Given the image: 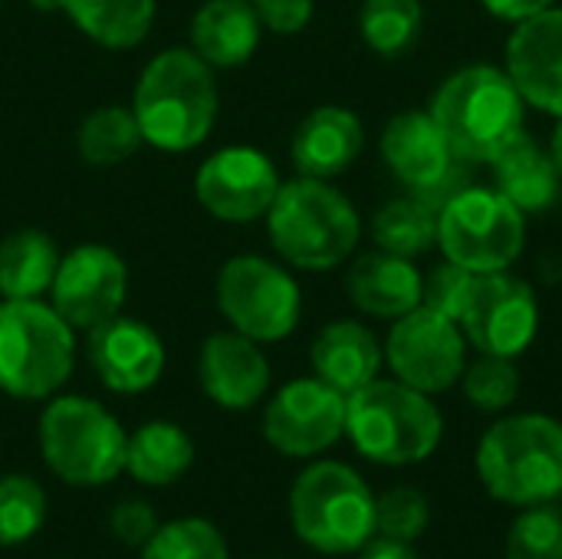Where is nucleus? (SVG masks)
<instances>
[{"instance_id": "nucleus-32", "label": "nucleus", "mask_w": 562, "mask_h": 559, "mask_svg": "<svg viewBox=\"0 0 562 559\" xmlns=\"http://www.w3.org/2000/svg\"><path fill=\"white\" fill-rule=\"evenodd\" d=\"M142 559H231L224 534L204 517H181L158 524L155 537L142 547Z\"/></svg>"}, {"instance_id": "nucleus-17", "label": "nucleus", "mask_w": 562, "mask_h": 559, "mask_svg": "<svg viewBox=\"0 0 562 559\" xmlns=\"http://www.w3.org/2000/svg\"><path fill=\"white\" fill-rule=\"evenodd\" d=\"M86 356L99 382L119 395L148 392L161 379L168 362L158 329L125 313L89 329Z\"/></svg>"}, {"instance_id": "nucleus-33", "label": "nucleus", "mask_w": 562, "mask_h": 559, "mask_svg": "<svg viewBox=\"0 0 562 559\" xmlns=\"http://www.w3.org/2000/svg\"><path fill=\"white\" fill-rule=\"evenodd\" d=\"M46 521V491L26 474L0 478V547H20Z\"/></svg>"}, {"instance_id": "nucleus-16", "label": "nucleus", "mask_w": 562, "mask_h": 559, "mask_svg": "<svg viewBox=\"0 0 562 559\" xmlns=\"http://www.w3.org/2000/svg\"><path fill=\"white\" fill-rule=\"evenodd\" d=\"M125 293V260L105 244H79L69 254H63L49 287V303L72 329L89 333L92 326L122 313Z\"/></svg>"}, {"instance_id": "nucleus-20", "label": "nucleus", "mask_w": 562, "mask_h": 559, "mask_svg": "<svg viewBox=\"0 0 562 559\" xmlns=\"http://www.w3.org/2000/svg\"><path fill=\"white\" fill-rule=\"evenodd\" d=\"M366 148V125L346 105H316L300 119L290 138V161L296 175L333 181L346 175Z\"/></svg>"}, {"instance_id": "nucleus-5", "label": "nucleus", "mask_w": 562, "mask_h": 559, "mask_svg": "<svg viewBox=\"0 0 562 559\" xmlns=\"http://www.w3.org/2000/svg\"><path fill=\"white\" fill-rule=\"evenodd\" d=\"M346 438L375 465L408 468L438 451L445 438V415L435 405V395L379 376L346 395Z\"/></svg>"}, {"instance_id": "nucleus-19", "label": "nucleus", "mask_w": 562, "mask_h": 559, "mask_svg": "<svg viewBox=\"0 0 562 559\" xmlns=\"http://www.w3.org/2000/svg\"><path fill=\"white\" fill-rule=\"evenodd\" d=\"M198 382L204 395L231 412L254 409L270 389V362L260 343L240 333H214L198 356Z\"/></svg>"}, {"instance_id": "nucleus-30", "label": "nucleus", "mask_w": 562, "mask_h": 559, "mask_svg": "<svg viewBox=\"0 0 562 559\" xmlns=\"http://www.w3.org/2000/svg\"><path fill=\"white\" fill-rule=\"evenodd\" d=\"M422 26H425L422 0H362L359 7V36L382 59H395L408 53L418 43Z\"/></svg>"}, {"instance_id": "nucleus-34", "label": "nucleus", "mask_w": 562, "mask_h": 559, "mask_svg": "<svg viewBox=\"0 0 562 559\" xmlns=\"http://www.w3.org/2000/svg\"><path fill=\"white\" fill-rule=\"evenodd\" d=\"M507 559H562V511L550 504L520 507L507 530Z\"/></svg>"}, {"instance_id": "nucleus-18", "label": "nucleus", "mask_w": 562, "mask_h": 559, "mask_svg": "<svg viewBox=\"0 0 562 559\" xmlns=\"http://www.w3.org/2000/svg\"><path fill=\"white\" fill-rule=\"evenodd\" d=\"M504 69L530 109L562 119V7L514 23L504 43Z\"/></svg>"}, {"instance_id": "nucleus-24", "label": "nucleus", "mask_w": 562, "mask_h": 559, "mask_svg": "<svg viewBox=\"0 0 562 559\" xmlns=\"http://www.w3.org/2000/svg\"><path fill=\"white\" fill-rule=\"evenodd\" d=\"M263 26L250 0H204L191 20V49L211 69H237L260 46Z\"/></svg>"}, {"instance_id": "nucleus-4", "label": "nucleus", "mask_w": 562, "mask_h": 559, "mask_svg": "<svg viewBox=\"0 0 562 559\" xmlns=\"http://www.w3.org/2000/svg\"><path fill=\"white\" fill-rule=\"evenodd\" d=\"M474 471L501 504L533 507L557 501L562 494V422L543 412L501 415L477 441Z\"/></svg>"}, {"instance_id": "nucleus-2", "label": "nucleus", "mask_w": 562, "mask_h": 559, "mask_svg": "<svg viewBox=\"0 0 562 559\" xmlns=\"http://www.w3.org/2000/svg\"><path fill=\"white\" fill-rule=\"evenodd\" d=\"M263 221L277 257L306 273H326L349 264L362 241L359 208L323 178L296 175L293 181H283Z\"/></svg>"}, {"instance_id": "nucleus-7", "label": "nucleus", "mask_w": 562, "mask_h": 559, "mask_svg": "<svg viewBox=\"0 0 562 559\" xmlns=\"http://www.w3.org/2000/svg\"><path fill=\"white\" fill-rule=\"evenodd\" d=\"M76 366V329L46 300H0V392L56 395Z\"/></svg>"}, {"instance_id": "nucleus-23", "label": "nucleus", "mask_w": 562, "mask_h": 559, "mask_svg": "<svg viewBox=\"0 0 562 559\" xmlns=\"http://www.w3.org/2000/svg\"><path fill=\"white\" fill-rule=\"evenodd\" d=\"M494 188L514 201L527 217L550 211L562 194V178L547 152L530 132H520L510 145H504L491 161Z\"/></svg>"}, {"instance_id": "nucleus-35", "label": "nucleus", "mask_w": 562, "mask_h": 559, "mask_svg": "<svg viewBox=\"0 0 562 559\" xmlns=\"http://www.w3.org/2000/svg\"><path fill=\"white\" fill-rule=\"evenodd\" d=\"M431 524V504L418 488L398 484L375 497V537L415 544Z\"/></svg>"}, {"instance_id": "nucleus-41", "label": "nucleus", "mask_w": 562, "mask_h": 559, "mask_svg": "<svg viewBox=\"0 0 562 559\" xmlns=\"http://www.w3.org/2000/svg\"><path fill=\"white\" fill-rule=\"evenodd\" d=\"M547 152H550V158H553V165H557L562 178V119H557V128H553V135L547 142Z\"/></svg>"}, {"instance_id": "nucleus-14", "label": "nucleus", "mask_w": 562, "mask_h": 559, "mask_svg": "<svg viewBox=\"0 0 562 559\" xmlns=\"http://www.w3.org/2000/svg\"><path fill=\"white\" fill-rule=\"evenodd\" d=\"M280 185L283 178L267 152L254 145H227L201 161L194 198L224 224H254L267 217Z\"/></svg>"}, {"instance_id": "nucleus-38", "label": "nucleus", "mask_w": 562, "mask_h": 559, "mask_svg": "<svg viewBox=\"0 0 562 559\" xmlns=\"http://www.w3.org/2000/svg\"><path fill=\"white\" fill-rule=\"evenodd\" d=\"M260 26L277 33V36H293L303 33L316 13V0H250Z\"/></svg>"}, {"instance_id": "nucleus-3", "label": "nucleus", "mask_w": 562, "mask_h": 559, "mask_svg": "<svg viewBox=\"0 0 562 559\" xmlns=\"http://www.w3.org/2000/svg\"><path fill=\"white\" fill-rule=\"evenodd\" d=\"M527 109L510 72L494 63H468L448 72L428 99V112L464 165H487L527 132Z\"/></svg>"}, {"instance_id": "nucleus-25", "label": "nucleus", "mask_w": 562, "mask_h": 559, "mask_svg": "<svg viewBox=\"0 0 562 559\" xmlns=\"http://www.w3.org/2000/svg\"><path fill=\"white\" fill-rule=\"evenodd\" d=\"M59 247L40 227H20L0 241V300H43L49 297L59 270Z\"/></svg>"}, {"instance_id": "nucleus-29", "label": "nucleus", "mask_w": 562, "mask_h": 559, "mask_svg": "<svg viewBox=\"0 0 562 559\" xmlns=\"http://www.w3.org/2000/svg\"><path fill=\"white\" fill-rule=\"evenodd\" d=\"M145 145L132 105H99L76 128V152L92 168H115Z\"/></svg>"}, {"instance_id": "nucleus-9", "label": "nucleus", "mask_w": 562, "mask_h": 559, "mask_svg": "<svg viewBox=\"0 0 562 559\" xmlns=\"http://www.w3.org/2000/svg\"><path fill=\"white\" fill-rule=\"evenodd\" d=\"M527 247V214L494 185H464L438 208V250L471 270H510Z\"/></svg>"}, {"instance_id": "nucleus-12", "label": "nucleus", "mask_w": 562, "mask_h": 559, "mask_svg": "<svg viewBox=\"0 0 562 559\" xmlns=\"http://www.w3.org/2000/svg\"><path fill=\"white\" fill-rule=\"evenodd\" d=\"M458 326L471 349L484 356L520 359L540 333L537 290L514 270L477 273Z\"/></svg>"}, {"instance_id": "nucleus-10", "label": "nucleus", "mask_w": 562, "mask_h": 559, "mask_svg": "<svg viewBox=\"0 0 562 559\" xmlns=\"http://www.w3.org/2000/svg\"><path fill=\"white\" fill-rule=\"evenodd\" d=\"M217 310L234 333L254 343L286 339L303 316V293L286 264L260 254H237L217 270Z\"/></svg>"}, {"instance_id": "nucleus-15", "label": "nucleus", "mask_w": 562, "mask_h": 559, "mask_svg": "<svg viewBox=\"0 0 562 559\" xmlns=\"http://www.w3.org/2000/svg\"><path fill=\"white\" fill-rule=\"evenodd\" d=\"M346 435V395L316 376L286 382L263 409V438L286 458H316Z\"/></svg>"}, {"instance_id": "nucleus-13", "label": "nucleus", "mask_w": 562, "mask_h": 559, "mask_svg": "<svg viewBox=\"0 0 562 559\" xmlns=\"http://www.w3.org/2000/svg\"><path fill=\"white\" fill-rule=\"evenodd\" d=\"M379 155L398 185L435 208H441L445 198L458 191V168L464 161L454 155L428 105L395 112L379 135Z\"/></svg>"}, {"instance_id": "nucleus-26", "label": "nucleus", "mask_w": 562, "mask_h": 559, "mask_svg": "<svg viewBox=\"0 0 562 559\" xmlns=\"http://www.w3.org/2000/svg\"><path fill=\"white\" fill-rule=\"evenodd\" d=\"M194 465V441L175 422H148L128 435L125 474L148 488H168L181 481Z\"/></svg>"}, {"instance_id": "nucleus-36", "label": "nucleus", "mask_w": 562, "mask_h": 559, "mask_svg": "<svg viewBox=\"0 0 562 559\" xmlns=\"http://www.w3.org/2000/svg\"><path fill=\"white\" fill-rule=\"evenodd\" d=\"M474 277L477 273L441 257L431 270H422V306H431V310L458 320L468 303V293L474 287Z\"/></svg>"}, {"instance_id": "nucleus-28", "label": "nucleus", "mask_w": 562, "mask_h": 559, "mask_svg": "<svg viewBox=\"0 0 562 559\" xmlns=\"http://www.w3.org/2000/svg\"><path fill=\"white\" fill-rule=\"evenodd\" d=\"M369 237L375 250L418 260L438 247V208L412 191L402 198H392L372 214Z\"/></svg>"}, {"instance_id": "nucleus-1", "label": "nucleus", "mask_w": 562, "mask_h": 559, "mask_svg": "<svg viewBox=\"0 0 562 559\" xmlns=\"http://www.w3.org/2000/svg\"><path fill=\"white\" fill-rule=\"evenodd\" d=\"M214 69L191 46H168L151 56L135 82L132 112L145 145L158 152L198 148L217 122Z\"/></svg>"}, {"instance_id": "nucleus-22", "label": "nucleus", "mask_w": 562, "mask_h": 559, "mask_svg": "<svg viewBox=\"0 0 562 559\" xmlns=\"http://www.w3.org/2000/svg\"><path fill=\"white\" fill-rule=\"evenodd\" d=\"M310 366L316 379L342 395H352L379 379L385 353L379 336L362 320H333L316 333L310 346Z\"/></svg>"}, {"instance_id": "nucleus-21", "label": "nucleus", "mask_w": 562, "mask_h": 559, "mask_svg": "<svg viewBox=\"0 0 562 559\" xmlns=\"http://www.w3.org/2000/svg\"><path fill=\"white\" fill-rule=\"evenodd\" d=\"M346 297L362 316L392 323L422 306V270L398 254H359L346 270Z\"/></svg>"}, {"instance_id": "nucleus-11", "label": "nucleus", "mask_w": 562, "mask_h": 559, "mask_svg": "<svg viewBox=\"0 0 562 559\" xmlns=\"http://www.w3.org/2000/svg\"><path fill=\"white\" fill-rule=\"evenodd\" d=\"M468 349L471 346L458 320L431 306H415L412 313L392 320L389 336L382 343L392 379L425 395L451 392L461 382L468 366Z\"/></svg>"}, {"instance_id": "nucleus-8", "label": "nucleus", "mask_w": 562, "mask_h": 559, "mask_svg": "<svg viewBox=\"0 0 562 559\" xmlns=\"http://www.w3.org/2000/svg\"><path fill=\"white\" fill-rule=\"evenodd\" d=\"M128 435L119 418L86 395H59L40 415L46 468L76 488H99L125 471Z\"/></svg>"}, {"instance_id": "nucleus-31", "label": "nucleus", "mask_w": 562, "mask_h": 559, "mask_svg": "<svg viewBox=\"0 0 562 559\" xmlns=\"http://www.w3.org/2000/svg\"><path fill=\"white\" fill-rule=\"evenodd\" d=\"M458 385H461L464 399L477 412H484V415H504L520 399V369H517V359L477 353V359L464 366V376H461Z\"/></svg>"}, {"instance_id": "nucleus-27", "label": "nucleus", "mask_w": 562, "mask_h": 559, "mask_svg": "<svg viewBox=\"0 0 562 559\" xmlns=\"http://www.w3.org/2000/svg\"><path fill=\"white\" fill-rule=\"evenodd\" d=\"M59 10L105 49L138 46L155 23L158 0H59Z\"/></svg>"}, {"instance_id": "nucleus-6", "label": "nucleus", "mask_w": 562, "mask_h": 559, "mask_svg": "<svg viewBox=\"0 0 562 559\" xmlns=\"http://www.w3.org/2000/svg\"><path fill=\"white\" fill-rule=\"evenodd\" d=\"M290 524L316 554H359L375 537V494L356 468L316 461L293 481Z\"/></svg>"}, {"instance_id": "nucleus-37", "label": "nucleus", "mask_w": 562, "mask_h": 559, "mask_svg": "<svg viewBox=\"0 0 562 559\" xmlns=\"http://www.w3.org/2000/svg\"><path fill=\"white\" fill-rule=\"evenodd\" d=\"M109 530H112V537L122 547L142 550L155 537V530H158V514L145 501H122L109 514Z\"/></svg>"}, {"instance_id": "nucleus-40", "label": "nucleus", "mask_w": 562, "mask_h": 559, "mask_svg": "<svg viewBox=\"0 0 562 559\" xmlns=\"http://www.w3.org/2000/svg\"><path fill=\"white\" fill-rule=\"evenodd\" d=\"M359 559H422L412 544H402V540H389V537H372L362 550Z\"/></svg>"}, {"instance_id": "nucleus-42", "label": "nucleus", "mask_w": 562, "mask_h": 559, "mask_svg": "<svg viewBox=\"0 0 562 559\" xmlns=\"http://www.w3.org/2000/svg\"><path fill=\"white\" fill-rule=\"evenodd\" d=\"M33 7H40V10H53V7H59V0H30Z\"/></svg>"}, {"instance_id": "nucleus-39", "label": "nucleus", "mask_w": 562, "mask_h": 559, "mask_svg": "<svg viewBox=\"0 0 562 559\" xmlns=\"http://www.w3.org/2000/svg\"><path fill=\"white\" fill-rule=\"evenodd\" d=\"M494 20H504V23H524V20H530V16H537V13H543V10H550V7H557L560 0H477Z\"/></svg>"}]
</instances>
